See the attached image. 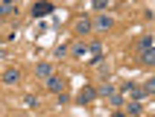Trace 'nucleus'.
I'll return each mask as SVG.
<instances>
[{
  "mask_svg": "<svg viewBox=\"0 0 155 117\" xmlns=\"http://www.w3.org/2000/svg\"><path fill=\"white\" fill-rule=\"evenodd\" d=\"M50 12H53V3H35V6H32V15L35 18H47Z\"/></svg>",
  "mask_w": 155,
  "mask_h": 117,
  "instance_id": "obj_1",
  "label": "nucleus"
},
{
  "mask_svg": "<svg viewBox=\"0 0 155 117\" xmlns=\"http://www.w3.org/2000/svg\"><path fill=\"white\" fill-rule=\"evenodd\" d=\"M97 97V91L94 88H82V94H79V102H91Z\"/></svg>",
  "mask_w": 155,
  "mask_h": 117,
  "instance_id": "obj_2",
  "label": "nucleus"
},
{
  "mask_svg": "<svg viewBox=\"0 0 155 117\" xmlns=\"http://www.w3.org/2000/svg\"><path fill=\"white\" fill-rule=\"evenodd\" d=\"M88 29H91V21H88V18H79L76 21V32H88Z\"/></svg>",
  "mask_w": 155,
  "mask_h": 117,
  "instance_id": "obj_3",
  "label": "nucleus"
},
{
  "mask_svg": "<svg viewBox=\"0 0 155 117\" xmlns=\"http://www.w3.org/2000/svg\"><path fill=\"white\" fill-rule=\"evenodd\" d=\"M18 79H21V76H18V70H6V76H3V82H6V85H15Z\"/></svg>",
  "mask_w": 155,
  "mask_h": 117,
  "instance_id": "obj_4",
  "label": "nucleus"
},
{
  "mask_svg": "<svg viewBox=\"0 0 155 117\" xmlns=\"http://www.w3.org/2000/svg\"><path fill=\"white\" fill-rule=\"evenodd\" d=\"M12 12H18L15 3H0V15H12Z\"/></svg>",
  "mask_w": 155,
  "mask_h": 117,
  "instance_id": "obj_5",
  "label": "nucleus"
},
{
  "mask_svg": "<svg viewBox=\"0 0 155 117\" xmlns=\"http://www.w3.org/2000/svg\"><path fill=\"white\" fill-rule=\"evenodd\" d=\"M47 88H50V91H59V88H61V79H59V76H50V79H47Z\"/></svg>",
  "mask_w": 155,
  "mask_h": 117,
  "instance_id": "obj_6",
  "label": "nucleus"
},
{
  "mask_svg": "<svg viewBox=\"0 0 155 117\" xmlns=\"http://www.w3.org/2000/svg\"><path fill=\"white\" fill-rule=\"evenodd\" d=\"M140 62L152 65V62H155V53H152V50H140Z\"/></svg>",
  "mask_w": 155,
  "mask_h": 117,
  "instance_id": "obj_7",
  "label": "nucleus"
},
{
  "mask_svg": "<svg viewBox=\"0 0 155 117\" xmlns=\"http://www.w3.org/2000/svg\"><path fill=\"white\" fill-rule=\"evenodd\" d=\"M85 53H88L85 44H76V47H73V56H76V59H85Z\"/></svg>",
  "mask_w": 155,
  "mask_h": 117,
  "instance_id": "obj_8",
  "label": "nucleus"
},
{
  "mask_svg": "<svg viewBox=\"0 0 155 117\" xmlns=\"http://www.w3.org/2000/svg\"><path fill=\"white\" fill-rule=\"evenodd\" d=\"M140 50H152V35H143L140 38Z\"/></svg>",
  "mask_w": 155,
  "mask_h": 117,
  "instance_id": "obj_9",
  "label": "nucleus"
},
{
  "mask_svg": "<svg viewBox=\"0 0 155 117\" xmlns=\"http://www.w3.org/2000/svg\"><path fill=\"white\" fill-rule=\"evenodd\" d=\"M97 26H100V29H108V26H111V18H108V15H103L100 21H97Z\"/></svg>",
  "mask_w": 155,
  "mask_h": 117,
  "instance_id": "obj_10",
  "label": "nucleus"
},
{
  "mask_svg": "<svg viewBox=\"0 0 155 117\" xmlns=\"http://www.w3.org/2000/svg\"><path fill=\"white\" fill-rule=\"evenodd\" d=\"M38 76H44V79H50V65H38Z\"/></svg>",
  "mask_w": 155,
  "mask_h": 117,
  "instance_id": "obj_11",
  "label": "nucleus"
},
{
  "mask_svg": "<svg viewBox=\"0 0 155 117\" xmlns=\"http://www.w3.org/2000/svg\"><path fill=\"white\" fill-rule=\"evenodd\" d=\"M91 6H94V9H105V6H108V0H94Z\"/></svg>",
  "mask_w": 155,
  "mask_h": 117,
  "instance_id": "obj_12",
  "label": "nucleus"
},
{
  "mask_svg": "<svg viewBox=\"0 0 155 117\" xmlns=\"http://www.w3.org/2000/svg\"><path fill=\"white\" fill-rule=\"evenodd\" d=\"M126 111H129V114H138V111H140V105H138V102H132V105H126Z\"/></svg>",
  "mask_w": 155,
  "mask_h": 117,
  "instance_id": "obj_13",
  "label": "nucleus"
},
{
  "mask_svg": "<svg viewBox=\"0 0 155 117\" xmlns=\"http://www.w3.org/2000/svg\"><path fill=\"white\" fill-rule=\"evenodd\" d=\"M114 117H123V114H114Z\"/></svg>",
  "mask_w": 155,
  "mask_h": 117,
  "instance_id": "obj_14",
  "label": "nucleus"
}]
</instances>
